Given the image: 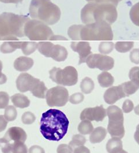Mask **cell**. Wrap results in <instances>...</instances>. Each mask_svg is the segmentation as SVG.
I'll list each match as a JSON object with an SVG mask.
<instances>
[{
	"instance_id": "cell-47",
	"label": "cell",
	"mask_w": 139,
	"mask_h": 153,
	"mask_svg": "<svg viewBox=\"0 0 139 153\" xmlns=\"http://www.w3.org/2000/svg\"><path fill=\"white\" fill-rule=\"evenodd\" d=\"M23 1V0H0V2H3V3H5V4H10V3L18 4L19 2H21Z\"/></svg>"
},
{
	"instance_id": "cell-32",
	"label": "cell",
	"mask_w": 139,
	"mask_h": 153,
	"mask_svg": "<svg viewBox=\"0 0 139 153\" xmlns=\"http://www.w3.org/2000/svg\"><path fill=\"white\" fill-rule=\"evenodd\" d=\"M4 116L5 119L7 120L8 122L15 120L18 116V112L15 106L12 105L8 106L5 109Z\"/></svg>"
},
{
	"instance_id": "cell-34",
	"label": "cell",
	"mask_w": 139,
	"mask_h": 153,
	"mask_svg": "<svg viewBox=\"0 0 139 153\" xmlns=\"http://www.w3.org/2000/svg\"><path fill=\"white\" fill-rule=\"evenodd\" d=\"M114 48V44L112 41H102L99 46V51L102 54H108L112 52Z\"/></svg>"
},
{
	"instance_id": "cell-7",
	"label": "cell",
	"mask_w": 139,
	"mask_h": 153,
	"mask_svg": "<svg viewBox=\"0 0 139 153\" xmlns=\"http://www.w3.org/2000/svg\"><path fill=\"white\" fill-rule=\"evenodd\" d=\"M49 74L52 82L60 85L72 86L78 81V72L72 66H68L64 69L53 67Z\"/></svg>"
},
{
	"instance_id": "cell-48",
	"label": "cell",
	"mask_w": 139,
	"mask_h": 153,
	"mask_svg": "<svg viewBox=\"0 0 139 153\" xmlns=\"http://www.w3.org/2000/svg\"><path fill=\"white\" fill-rule=\"evenodd\" d=\"M7 81V77L4 74H0V85L5 84Z\"/></svg>"
},
{
	"instance_id": "cell-38",
	"label": "cell",
	"mask_w": 139,
	"mask_h": 153,
	"mask_svg": "<svg viewBox=\"0 0 139 153\" xmlns=\"http://www.w3.org/2000/svg\"><path fill=\"white\" fill-rule=\"evenodd\" d=\"M84 100V95L81 93H76L70 95L69 99L70 102L73 105H77L83 102Z\"/></svg>"
},
{
	"instance_id": "cell-20",
	"label": "cell",
	"mask_w": 139,
	"mask_h": 153,
	"mask_svg": "<svg viewBox=\"0 0 139 153\" xmlns=\"http://www.w3.org/2000/svg\"><path fill=\"white\" fill-rule=\"evenodd\" d=\"M11 101L14 106L20 109L28 108L30 105V101L26 95L22 94H16L10 97Z\"/></svg>"
},
{
	"instance_id": "cell-18",
	"label": "cell",
	"mask_w": 139,
	"mask_h": 153,
	"mask_svg": "<svg viewBox=\"0 0 139 153\" xmlns=\"http://www.w3.org/2000/svg\"><path fill=\"white\" fill-rule=\"evenodd\" d=\"M109 122H123L124 117L122 110L115 105L109 106L106 110Z\"/></svg>"
},
{
	"instance_id": "cell-30",
	"label": "cell",
	"mask_w": 139,
	"mask_h": 153,
	"mask_svg": "<svg viewBox=\"0 0 139 153\" xmlns=\"http://www.w3.org/2000/svg\"><path fill=\"white\" fill-rule=\"evenodd\" d=\"M83 25H73L70 26L68 34L73 41H80V31Z\"/></svg>"
},
{
	"instance_id": "cell-31",
	"label": "cell",
	"mask_w": 139,
	"mask_h": 153,
	"mask_svg": "<svg viewBox=\"0 0 139 153\" xmlns=\"http://www.w3.org/2000/svg\"><path fill=\"white\" fill-rule=\"evenodd\" d=\"M134 46L133 42H117L115 44V50L120 53H126L130 51Z\"/></svg>"
},
{
	"instance_id": "cell-29",
	"label": "cell",
	"mask_w": 139,
	"mask_h": 153,
	"mask_svg": "<svg viewBox=\"0 0 139 153\" xmlns=\"http://www.w3.org/2000/svg\"><path fill=\"white\" fill-rule=\"evenodd\" d=\"M38 49V43L36 42H21V49L24 55H30Z\"/></svg>"
},
{
	"instance_id": "cell-12",
	"label": "cell",
	"mask_w": 139,
	"mask_h": 153,
	"mask_svg": "<svg viewBox=\"0 0 139 153\" xmlns=\"http://www.w3.org/2000/svg\"><path fill=\"white\" fill-rule=\"evenodd\" d=\"M41 80L35 78L27 73L21 74L16 80V87L18 90L21 93L30 92L35 88Z\"/></svg>"
},
{
	"instance_id": "cell-4",
	"label": "cell",
	"mask_w": 139,
	"mask_h": 153,
	"mask_svg": "<svg viewBox=\"0 0 139 153\" xmlns=\"http://www.w3.org/2000/svg\"><path fill=\"white\" fill-rule=\"evenodd\" d=\"M29 13L31 18L47 25L57 23L61 17V10L50 0H32Z\"/></svg>"
},
{
	"instance_id": "cell-6",
	"label": "cell",
	"mask_w": 139,
	"mask_h": 153,
	"mask_svg": "<svg viewBox=\"0 0 139 153\" xmlns=\"http://www.w3.org/2000/svg\"><path fill=\"white\" fill-rule=\"evenodd\" d=\"M25 36L32 41H50L54 34L52 29L45 23L37 20H30L24 27Z\"/></svg>"
},
{
	"instance_id": "cell-46",
	"label": "cell",
	"mask_w": 139,
	"mask_h": 153,
	"mask_svg": "<svg viewBox=\"0 0 139 153\" xmlns=\"http://www.w3.org/2000/svg\"><path fill=\"white\" fill-rule=\"evenodd\" d=\"M68 41V39L61 35H52L50 41Z\"/></svg>"
},
{
	"instance_id": "cell-5",
	"label": "cell",
	"mask_w": 139,
	"mask_h": 153,
	"mask_svg": "<svg viewBox=\"0 0 139 153\" xmlns=\"http://www.w3.org/2000/svg\"><path fill=\"white\" fill-rule=\"evenodd\" d=\"M113 39L112 27L106 22L86 25L80 31V41H112Z\"/></svg>"
},
{
	"instance_id": "cell-43",
	"label": "cell",
	"mask_w": 139,
	"mask_h": 153,
	"mask_svg": "<svg viewBox=\"0 0 139 153\" xmlns=\"http://www.w3.org/2000/svg\"><path fill=\"white\" fill-rule=\"evenodd\" d=\"M28 153H45V152L42 147L38 145H34L29 149Z\"/></svg>"
},
{
	"instance_id": "cell-27",
	"label": "cell",
	"mask_w": 139,
	"mask_h": 153,
	"mask_svg": "<svg viewBox=\"0 0 139 153\" xmlns=\"http://www.w3.org/2000/svg\"><path fill=\"white\" fill-rule=\"evenodd\" d=\"M94 129L93 125L89 120H81V123L78 124V131L81 135H85L90 134Z\"/></svg>"
},
{
	"instance_id": "cell-24",
	"label": "cell",
	"mask_w": 139,
	"mask_h": 153,
	"mask_svg": "<svg viewBox=\"0 0 139 153\" xmlns=\"http://www.w3.org/2000/svg\"><path fill=\"white\" fill-rule=\"evenodd\" d=\"M21 41H7L0 46V51L2 53H11L16 49H21Z\"/></svg>"
},
{
	"instance_id": "cell-40",
	"label": "cell",
	"mask_w": 139,
	"mask_h": 153,
	"mask_svg": "<svg viewBox=\"0 0 139 153\" xmlns=\"http://www.w3.org/2000/svg\"><path fill=\"white\" fill-rule=\"evenodd\" d=\"M130 80L139 82V67H135L132 68L129 73Z\"/></svg>"
},
{
	"instance_id": "cell-54",
	"label": "cell",
	"mask_w": 139,
	"mask_h": 153,
	"mask_svg": "<svg viewBox=\"0 0 139 153\" xmlns=\"http://www.w3.org/2000/svg\"><path fill=\"white\" fill-rule=\"evenodd\" d=\"M117 153H128V152H126V151H125V150H123V149L122 150H121V151H120L119 152H118Z\"/></svg>"
},
{
	"instance_id": "cell-28",
	"label": "cell",
	"mask_w": 139,
	"mask_h": 153,
	"mask_svg": "<svg viewBox=\"0 0 139 153\" xmlns=\"http://www.w3.org/2000/svg\"><path fill=\"white\" fill-rule=\"evenodd\" d=\"M94 82L88 77H86L83 79L80 83V88L81 91L84 94H90L94 89Z\"/></svg>"
},
{
	"instance_id": "cell-36",
	"label": "cell",
	"mask_w": 139,
	"mask_h": 153,
	"mask_svg": "<svg viewBox=\"0 0 139 153\" xmlns=\"http://www.w3.org/2000/svg\"><path fill=\"white\" fill-rule=\"evenodd\" d=\"M35 116L31 111H26L24 113L21 117V121L24 124L30 125L35 122Z\"/></svg>"
},
{
	"instance_id": "cell-41",
	"label": "cell",
	"mask_w": 139,
	"mask_h": 153,
	"mask_svg": "<svg viewBox=\"0 0 139 153\" xmlns=\"http://www.w3.org/2000/svg\"><path fill=\"white\" fill-rule=\"evenodd\" d=\"M131 62L135 63L136 64H139V49H134L130 51L129 54Z\"/></svg>"
},
{
	"instance_id": "cell-52",
	"label": "cell",
	"mask_w": 139,
	"mask_h": 153,
	"mask_svg": "<svg viewBox=\"0 0 139 153\" xmlns=\"http://www.w3.org/2000/svg\"><path fill=\"white\" fill-rule=\"evenodd\" d=\"M2 61L0 60V74H2Z\"/></svg>"
},
{
	"instance_id": "cell-44",
	"label": "cell",
	"mask_w": 139,
	"mask_h": 153,
	"mask_svg": "<svg viewBox=\"0 0 139 153\" xmlns=\"http://www.w3.org/2000/svg\"><path fill=\"white\" fill-rule=\"evenodd\" d=\"M8 121L5 119L4 115H0V132L4 131L8 125Z\"/></svg>"
},
{
	"instance_id": "cell-1",
	"label": "cell",
	"mask_w": 139,
	"mask_h": 153,
	"mask_svg": "<svg viewBox=\"0 0 139 153\" xmlns=\"http://www.w3.org/2000/svg\"><path fill=\"white\" fill-rule=\"evenodd\" d=\"M70 121L62 111L51 109L42 115L40 131L44 137L51 141H60L67 134Z\"/></svg>"
},
{
	"instance_id": "cell-45",
	"label": "cell",
	"mask_w": 139,
	"mask_h": 153,
	"mask_svg": "<svg viewBox=\"0 0 139 153\" xmlns=\"http://www.w3.org/2000/svg\"><path fill=\"white\" fill-rule=\"evenodd\" d=\"M73 153H91L90 150L87 147L83 146H80L75 148L73 150Z\"/></svg>"
},
{
	"instance_id": "cell-49",
	"label": "cell",
	"mask_w": 139,
	"mask_h": 153,
	"mask_svg": "<svg viewBox=\"0 0 139 153\" xmlns=\"http://www.w3.org/2000/svg\"><path fill=\"white\" fill-rule=\"evenodd\" d=\"M134 137L136 140V141L137 142V143L139 144V125L137 126V128H136V131L134 135Z\"/></svg>"
},
{
	"instance_id": "cell-11",
	"label": "cell",
	"mask_w": 139,
	"mask_h": 153,
	"mask_svg": "<svg viewBox=\"0 0 139 153\" xmlns=\"http://www.w3.org/2000/svg\"><path fill=\"white\" fill-rule=\"evenodd\" d=\"M27 138L26 132L23 128L18 127L10 128L4 136L0 138V146L3 144L14 142H22L24 143L26 141Z\"/></svg>"
},
{
	"instance_id": "cell-19",
	"label": "cell",
	"mask_w": 139,
	"mask_h": 153,
	"mask_svg": "<svg viewBox=\"0 0 139 153\" xmlns=\"http://www.w3.org/2000/svg\"><path fill=\"white\" fill-rule=\"evenodd\" d=\"M34 60L27 57H20L14 62V68L20 72H25L33 67Z\"/></svg>"
},
{
	"instance_id": "cell-35",
	"label": "cell",
	"mask_w": 139,
	"mask_h": 153,
	"mask_svg": "<svg viewBox=\"0 0 139 153\" xmlns=\"http://www.w3.org/2000/svg\"><path fill=\"white\" fill-rule=\"evenodd\" d=\"M129 16L132 23L136 26H139V2L135 4L129 12Z\"/></svg>"
},
{
	"instance_id": "cell-8",
	"label": "cell",
	"mask_w": 139,
	"mask_h": 153,
	"mask_svg": "<svg viewBox=\"0 0 139 153\" xmlns=\"http://www.w3.org/2000/svg\"><path fill=\"white\" fill-rule=\"evenodd\" d=\"M38 50L44 56L51 57L58 62L65 61L68 57V51L66 48L59 45H55L50 42H39Z\"/></svg>"
},
{
	"instance_id": "cell-37",
	"label": "cell",
	"mask_w": 139,
	"mask_h": 153,
	"mask_svg": "<svg viewBox=\"0 0 139 153\" xmlns=\"http://www.w3.org/2000/svg\"><path fill=\"white\" fill-rule=\"evenodd\" d=\"M9 95L4 91L0 92V109H5L9 104Z\"/></svg>"
},
{
	"instance_id": "cell-14",
	"label": "cell",
	"mask_w": 139,
	"mask_h": 153,
	"mask_svg": "<svg viewBox=\"0 0 139 153\" xmlns=\"http://www.w3.org/2000/svg\"><path fill=\"white\" fill-rule=\"evenodd\" d=\"M71 48L73 51L78 53L79 54L78 65L86 62L87 58L91 54V47L87 41L73 42L71 43Z\"/></svg>"
},
{
	"instance_id": "cell-17",
	"label": "cell",
	"mask_w": 139,
	"mask_h": 153,
	"mask_svg": "<svg viewBox=\"0 0 139 153\" xmlns=\"http://www.w3.org/2000/svg\"><path fill=\"white\" fill-rule=\"evenodd\" d=\"M107 132L112 137H118L121 139L125 135L123 122H109Z\"/></svg>"
},
{
	"instance_id": "cell-50",
	"label": "cell",
	"mask_w": 139,
	"mask_h": 153,
	"mask_svg": "<svg viewBox=\"0 0 139 153\" xmlns=\"http://www.w3.org/2000/svg\"><path fill=\"white\" fill-rule=\"evenodd\" d=\"M121 1L122 0H107V2H110V3H112V4L114 5L117 7L118 3Z\"/></svg>"
},
{
	"instance_id": "cell-3",
	"label": "cell",
	"mask_w": 139,
	"mask_h": 153,
	"mask_svg": "<svg viewBox=\"0 0 139 153\" xmlns=\"http://www.w3.org/2000/svg\"><path fill=\"white\" fill-rule=\"evenodd\" d=\"M30 17L26 15L4 12L0 15V41H18L25 36L24 27Z\"/></svg>"
},
{
	"instance_id": "cell-42",
	"label": "cell",
	"mask_w": 139,
	"mask_h": 153,
	"mask_svg": "<svg viewBox=\"0 0 139 153\" xmlns=\"http://www.w3.org/2000/svg\"><path fill=\"white\" fill-rule=\"evenodd\" d=\"M57 152V153H73V150L69 145L61 144L58 146Z\"/></svg>"
},
{
	"instance_id": "cell-9",
	"label": "cell",
	"mask_w": 139,
	"mask_h": 153,
	"mask_svg": "<svg viewBox=\"0 0 139 153\" xmlns=\"http://www.w3.org/2000/svg\"><path fill=\"white\" fill-rule=\"evenodd\" d=\"M45 98L49 106L62 107L68 102L70 96L66 88L58 85L48 90Z\"/></svg>"
},
{
	"instance_id": "cell-51",
	"label": "cell",
	"mask_w": 139,
	"mask_h": 153,
	"mask_svg": "<svg viewBox=\"0 0 139 153\" xmlns=\"http://www.w3.org/2000/svg\"><path fill=\"white\" fill-rule=\"evenodd\" d=\"M88 2H94L96 3H102V2H108L107 0H86Z\"/></svg>"
},
{
	"instance_id": "cell-22",
	"label": "cell",
	"mask_w": 139,
	"mask_h": 153,
	"mask_svg": "<svg viewBox=\"0 0 139 153\" xmlns=\"http://www.w3.org/2000/svg\"><path fill=\"white\" fill-rule=\"evenodd\" d=\"M106 149L109 153H117L123 149L122 142L118 137H112L106 143Z\"/></svg>"
},
{
	"instance_id": "cell-53",
	"label": "cell",
	"mask_w": 139,
	"mask_h": 153,
	"mask_svg": "<svg viewBox=\"0 0 139 153\" xmlns=\"http://www.w3.org/2000/svg\"><path fill=\"white\" fill-rule=\"evenodd\" d=\"M139 105L138 106H137L136 107V109H135V112H136V113L137 114H139V111L138 110V109H139Z\"/></svg>"
},
{
	"instance_id": "cell-15",
	"label": "cell",
	"mask_w": 139,
	"mask_h": 153,
	"mask_svg": "<svg viewBox=\"0 0 139 153\" xmlns=\"http://www.w3.org/2000/svg\"><path fill=\"white\" fill-rule=\"evenodd\" d=\"M125 97H126V95L120 85L113 86L107 89L104 95V101L109 105H113Z\"/></svg>"
},
{
	"instance_id": "cell-23",
	"label": "cell",
	"mask_w": 139,
	"mask_h": 153,
	"mask_svg": "<svg viewBox=\"0 0 139 153\" xmlns=\"http://www.w3.org/2000/svg\"><path fill=\"white\" fill-rule=\"evenodd\" d=\"M98 81L102 87L107 88L113 85L114 78L107 71H104L98 76Z\"/></svg>"
},
{
	"instance_id": "cell-26",
	"label": "cell",
	"mask_w": 139,
	"mask_h": 153,
	"mask_svg": "<svg viewBox=\"0 0 139 153\" xmlns=\"http://www.w3.org/2000/svg\"><path fill=\"white\" fill-rule=\"evenodd\" d=\"M47 91L48 90L44 85V82L40 81L39 83L36 85L35 88L31 91V93L33 95V96L36 98L44 99L46 98Z\"/></svg>"
},
{
	"instance_id": "cell-39",
	"label": "cell",
	"mask_w": 139,
	"mask_h": 153,
	"mask_svg": "<svg viewBox=\"0 0 139 153\" xmlns=\"http://www.w3.org/2000/svg\"><path fill=\"white\" fill-rule=\"evenodd\" d=\"M133 108L134 105L133 102L130 100H126L123 103L122 110L125 113H129L133 111Z\"/></svg>"
},
{
	"instance_id": "cell-25",
	"label": "cell",
	"mask_w": 139,
	"mask_h": 153,
	"mask_svg": "<svg viewBox=\"0 0 139 153\" xmlns=\"http://www.w3.org/2000/svg\"><path fill=\"white\" fill-rule=\"evenodd\" d=\"M120 86L126 97H129L135 93L139 88V82L130 80L121 84Z\"/></svg>"
},
{
	"instance_id": "cell-10",
	"label": "cell",
	"mask_w": 139,
	"mask_h": 153,
	"mask_svg": "<svg viewBox=\"0 0 139 153\" xmlns=\"http://www.w3.org/2000/svg\"><path fill=\"white\" fill-rule=\"evenodd\" d=\"M87 66L91 69L98 68L101 71H107L114 65V60L112 57L102 54H91L86 61Z\"/></svg>"
},
{
	"instance_id": "cell-13",
	"label": "cell",
	"mask_w": 139,
	"mask_h": 153,
	"mask_svg": "<svg viewBox=\"0 0 139 153\" xmlns=\"http://www.w3.org/2000/svg\"><path fill=\"white\" fill-rule=\"evenodd\" d=\"M107 116L106 110L102 105L94 108H88L81 111L80 114L81 120H87L90 121H102Z\"/></svg>"
},
{
	"instance_id": "cell-33",
	"label": "cell",
	"mask_w": 139,
	"mask_h": 153,
	"mask_svg": "<svg viewBox=\"0 0 139 153\" xmlns=\"http://www.w3.org/2000/svg\"><path fill=\"white\" fill-rule=\"evenodd\" d=\"M86 140V138L81 134H76L73 136L72 139L70 142L69 145L73 149V150H74L78 146L84 145Z\"/></svg>"
},
{
	"instance_id": "cell-2",
	"label": "cell",
	"mask_w": 139,
	"mask_h": 153,
	"mask_svg": "<svg viewBox=\"0 0 139 153\" xmlns=\"http://www.w3.org/2000/svg\"><path fill=\"white\" fill-rule=\"evenodd\" d=\"M116 8L110 2H90L81 11V21L85 25L97 22H106L111 25L117 19L118 13Z\"/></svg>"
},
{
	"instance_id": "cell-16",
	"label": "cell",
	"mask_w": 139,
	"mask_h": 153,
	"mask_svg": "<svg viewBox=\"0 0 139 153\" xmlns=\"http://www.w3.org/2000/svg\"><path fill=\"white\" fill-rule=\"evenodd\" d=\"M3 153H28L26 145L22 142H14L1 145Z\"/></svg>"
},
{
	"instance_id": "cell-21",
	"label": "cell",
	"mask_w": 139,
	"mask_h": 153,
	"mask_svg": "<svg viewBox=\"0 0 139 153\" xmlns=\"http://www.w3.org/2000/svg\"><path fill=\"white\" fill-rule=\"evenodd\" d=\"M107 130L102 127L95 128L89 136V141L92 144L99 143L102 142L107 135Z\"/></svg>"
}]
</instances>
